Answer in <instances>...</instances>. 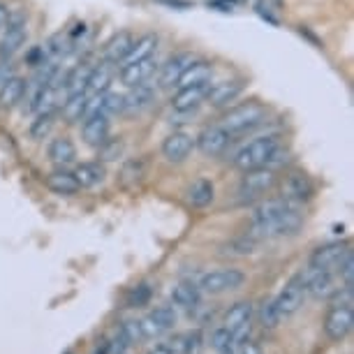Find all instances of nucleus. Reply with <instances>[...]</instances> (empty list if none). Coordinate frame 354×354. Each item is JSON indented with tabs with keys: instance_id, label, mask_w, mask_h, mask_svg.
I'll return each instance as SVG.
<instances>
[{
	"instance_id": "1",
	"label": "nucleus",
	"mask_w": 354,
	"mask_h": 354,
	"mask_svg": "<svg viewBox=\"0 0 354 354\" xmlns=\"http://www.w3.org/2000/svg\"><path fill=\"white\" fill-rule=\"evenodd\" d=\"M303 223L301 206L288 197L264 201L253 213L255 236H288L296 234Z\"/></svg>"
},
{
	"instance_id": "2",
	"label": "nucleus",
	"mask_w": 354,
	"mask_h": 354,
	"mask_svg": "<svg viewBox=\"0 0 354 354\" xmlns=\"http://www.w3.org/2000/svg\"><path fill=\"white\" fill-rule=\"evenodd\" d=\"M266 107L260 100H246L239 105L225 107V114L220 116V127H225L231 137L234 134H246L253 132L255 127H260L266 121Z\"/></svg>"
},
{
	"instance_id": "3",
	"label": "nucleus",
	"mask_w": 354,
	"mask_h": 354,
	"mask_svg": "<svg viewBox=\"0 0 354 354\" xmlns=\"http://www.w3.org/2000/svg\"><path fill=\"white\" fill-rule=\"evenodd\" d=\"M280 146V137L273 132L268 134H260V137L250 139L248 144H243L239 151L231 157V164L241 172H248V169H255V167H262L266 164L268 155L273 153V149Z\"/></svg>"
},
{
	"instance_id": "4",
	"label": "nucleus",
	"mask_w": 354,
	"mask_h": 354,
	"mask_svg": "<svg viewBox=\"0 0 354 354\" xmlns=\"http://www.w3.org/2000/svg\"><path fill=\"white\" fill-rule=\"evenodd\" d=\"M26 14L23 12H14L8 16L5 23V35L0 38V60H10L16 51H21L28 38V26H26Z\"/></svg>"
},
{
	"instance_id": "5",
	"label": "nucleus",
	"mask_w": 354,
	"mask_h": 354,
	"mask_svg": "<svg viewBox=\"0 0 354 354\" xmlns=\"http://www.w3.org/2000/svg\"><path fill=\"white\" fill-rule=\"evenodd\" d=\"M246 283V273L239 268H218V271L204 273L199 280V292H209V294H223V292L239 290Z\"/></svg>"
},
{
	"instance_id": "6",
	"label": "nucleus",
	"mask_w": 354,
	"mask_h": 354,
	"mask_svg": "<svg viewBox=\"0 0 354 354\" xmlns=\"http://www.w3.org/2000/svg\"><path fill=\"white\" fill-rule=\"evenodd\" d=\"M276 181H278L276 169L266 167V164L248 169V172H243V176H241L239 194L241 197H260V194L271 190V188L276 186Z\"/></svg>"
},
{
	"instance_id": "7",
	"label": "nucleus",
	"mask_w": 354,
	"mask_h": 354,
	"mask_svg": "<svg viewBox=\"0 0 354 354\" xmlns=\"http://www.w3.org/2000/svg\"><path fill=\"white\" fill-rule=\"evenodd\" d=\"M211 81L190 84V86H179L172 95V109L179 114H190L194 112L201 102H206V93H209Z\"/></svg>"
},
{
	"instance_id": "8",
	"label": "nucleus",
	"mask_w": 354,
	"mask_h": 354,
	"mask_svg": "<svg viewBox=\"0 0 354 354\" xmlns=\"http://www.w3.org/2000/svg\"><path fill=\"white\" fill-rule=\"evenodd\" d=\"M231 142V134L225 130L220 125H211V127H204L197 137H194V146L201 151L204 155L209 157H216V155H223L227 151V146Z\"/></svg>"
},
{
	"instance_id": "9",
	"label": "nucleus",
	"mask_w": 354,
	"mask_h": 354,
	"mask_svg": "<svg viewBox=\"0 0 354 354\" xmlns=\"http://www.w3.org/2000/svg\"><path fill=\"white\" fill-rule=\"evenodd\" d=\"M246 90V81L243 79H227V81L213 84L209 86V93H206V102L216 109H225L229 105H234L241 97V93Z\"/></svg>"
},
{
	"instance_id": "10",
	"label": "nucleus",
	"mask_w": 354,
	"mask_h": 354,
	"mask_svg": "<svg viewBox=\"0 0 354 354\" xmlns=\"http://www.w3.org/2000/svg\"><path fill=\"white\" fill-rule=\"evenodd\" d=\"M354 325V310L352 306H331V310L325 317V333L331 340H343L352 331Z\"/></svg>"
},
{
	"instance_id": "11",
	"label": "nucleus",
	"mask_w": 354,
	"mask_h": 354,
	"mask_svg": "<svg viewBox=\"0 0 354 354\" xmlns=\"http://www.w3.org/2000/svg\"><path fill=\"white\" fill-rule=\"evenodd\" d=\"M303 296H306V288H303V280H301V276L292 278L290 283L285 285V290L278 294L276 301H273V303H276V310H278L280 320H285V317L294 315L296 310L301 308Z\"/></svg>"
},
{
	"instance_id": "12",
	"label": "nucleus",
	"mask_w": 354,
	"mask_h": 354,
	"mask_svg": "<svg viewBox=\"0 0 354 354\" xmlns=\"http://www.w3.org/2000/svg\"><path fill=\"white\" fill-rule=\"evenodd\" d=\"M192 60H194L192 51H179V53H174V56L160 67L157 86L164 88V90L176 88V86H179V79L183 77V72L188 70V65H190Z\"/></svg>"
},
{
	"instance_id": "13",
	"label": "nucleus",
	"mask_w": 354,
	"mask_h": 354,
	"mask_svg": "<svg viewBox=\"0 0 354 354\" xmlns=\"http://www.w3.org/2000/svg\"><path fill=\"white\" fill-rule=\"evenodd\" d=\"M303 288L310 296L315 299H329L336 292V283H333V273L329 268H315L310 266L306 273L301 276Z\"/></svg>"
},
{
	"instance_id": "14",
	"label": "nucleus",
	"mask_w": 354,
	"mask_h": 354,
	"mask_svg": "<svg viewBox=\"0 0 354 354\" xmlns=\"http://www.w3.org/2000/svg\"><path fill=\"white\" fill-rule=\"evenodd\" d=\"M194 149V139L188 132H172L162 142V155L167 162H183Z\"/></svg>"
},
{
	"instance_id": "15",
	"label": "nucleus",
	"mask_w": 354,
	"mask_h": 354,
	"mask_svg": "<svg viewBox=\"0 0 354 354\" xmlns=\"http://www.w3.org/2000/svg\"><path fill=\"white\" fill-rule=\"evenodd\" d=\"M132 45H134V38L130 30H118V33L112 35V40L107 42L105 49H102V58H105V63L109 65H121L127 53H130Z\"/></svg>"
},
{
	"instance_id": "16",
	"label": "nucleus",
	"mask_w": 354,
	"mask_h": 354,
	"mask_svg": "<svg viewBox=\"0 0 354 354\" xmlns=\"http://www.w3.org/2000/svg\"><path fill=\"white\" fill-rule=\"evenodd\" d=\"M109 132H112V121H109L107 114H95L84 118L81 134L88 146H100L109 137Z\"/></svg>"
},
{
	"instance_id": "17",
	"label": "nucleus",
	"mask_w": 354,
	"mask_h": 354,
	"mask_svg": "<svg viewBox=\"0 0 354 354\" xmlns=\"http://www.w3.org/2000/svg\"><path fill=\"white\" fill-rule=\"evenodd\" d=\"M155 65L157 63L153 58H146V60H139V63H130V65H121L118 77L127 88L139 86V84H149L151 75L155 72Z\"/></svg>"
},
{
	"instance_id": "18",
	"label": "nucleus",
	"mask_w": 354,
	"mask_h": 354,
	"mask_svg": "<svg viewBox=\"0 0 354 354\" xmlns=\"http://www.w3.org/2000/svg\"><path fill=\"white\" fill-rule=\"evenodd\" d=\"M26 84L28 81L23 77L12 75L8 81L0 86V109H3V112H10V109H14L23 100V95H26Z\"/></svg>"
},
{
	"instance_id": "19",
	"label": "nucleus",
	"mask_w": 354,
	"mask_h": 354,
	"mask_svg": "<svg viewBox=\"0 0 354 354\" xmlns=\"http://www.w3.org/2000/svg\"><path fill=\"white\" fill-rule=\"evenodd\" d=\"M47 157L53 164L65 167V164H72L77 160V146L70 137H53L47 146Z\"/></svg>"
},
{
	"instance_id": "20",
	"label": "nucleus",
	"mask_w": 354,
	"mask_h": 354,
	"mask_svg": "<svg viewBox=\"0 0 354 354\" xmlns=\"http://www.w3.org/2000/svg\"><path fill=\"white\" fill-rule=\"evenodd\" d=\"M345 253H347V248L343 243H327V246H320L313 255H310V266L329 268V271H331V268L345 257Z\"/></svg>"
},
{
	"instance_id": "21",
	"label": "nucleus",
	"mask_w": 354,
	"mask_h": 354,
	"mask_svg": "<svg viewBox=\"0 0 354 354\" xmlns=\"http://www.w3.org/2000/svg\"><path fill=\"white\" fill-rule=\"evenodd\" d=\"M157 42L160 40H157L155 33H144L142 38L134 40L130 53H127L121 65H130V63H139V60H146V58H153L157 51Z\"/></svg>"
},
{
	"instance_id": "22",
	"label": "nucleus",
	"mask_w": 354,
	"mask_h": 354,
	"mask_svg": "<svg viewBox=\"0 0 354 354\" xmlns=\"http://www.w3.org/2000/svg\"><path fill=\"white\" fill-rule=\"evenodd\" d=\"M155 90L149 86V84H139V86H132L130 93L123 95V112L134 114V112H144L146 107H151L153 102Z\"/></svg>"
},
{
	"instance_id": "23",
	"label": "nucleus",
	"mask_w": 354,
	"mask_h": 354,
	"mask_svg": "<svg viewBox=\"0 0 354 354\" xmlns=\"http://www.w3.org/2000/svg\"><path fill=\"white\" fill-rule=\"evenodd\" d=\"M114 81V65L102 63L90 67V75H88V84H86V93L95 95V93H107L109 86Z\"/></svg>"
},
{
	"instance_id": "24",
	"label": "nucleus",
	"mask_w": 354,
	"mask_h": 354,
	"mask_svg": "<svg viewBox=\"0 0 354 354\" xmlns=\"http://www.w3.org/2000/svg\"><path fill=\"white\" fill-rule=\"evenodd\" d=\"M186 199L194 209H204V206H209L216 199V188H213V183L209 179H197L188 188Z\"/></svg>"
},
{
	"instance_id": "25",
	"label": "nucleus",
	"mask_w": 354,
	"mask_h": 354,
	"mask_svg": "<svg viewBox=\"0 0 354 354\" xmlns=\"http://www.w3.org/2000/svg\"><path fill=\"white\" fill-rule=\"evenodd\" d=\"M47 186L51 192L56 194H63V197H67V194H77L81 188H79V183L75 179V174L67 172V169H56V172H51L47 176Z\"/></svg>"
},
{
	"instance_id": "26",
	"label": "nucleus",
	"mask_w": 354,
	"mask_h": 354,
	"mask_svg": "<svg viewBox=\"0 0 354 354\" xmlns=\"http://www.w3.org/2000/svg\"><path fill=\"white\" fill-rule=\"evenodd\" d=\"M75 179L79 183V188H95L105 181V167L100 162H79L75 167Z\"/></svg>"
},
{
	"instance_id": "27",
	"label": "nucleus",
	"mask_w": 354,
	"mask_h": 354,
	"mask_svg": "<svg viewBox=\"0 0 354 354\" xmlns=\"http://www.w3.org/2000/svg\"><path fill=\"white\" fill-rule=\"evenodd\" d=\"M285 197L301 204V201L313 197V183L306 174H292L285 183Z\"/></svg>"
},
{
	"instance_id": "28",
	"label": "nucleus",
	"mask_w": 354,
	"mask_h": 354,
	"mask_svg": "<svg viewBox=\"0 0 354 354\" xmlns=\"http://www.w3.org/2000/svg\"><path fill=\"white\" fill-rule=\"evenodd\" d=\"M213 77V63L209 60H201V58H194L188 70L183 72V77L179 79V86H190V84H201V81H211ZM176 86V88H179Z\"/></svg>"
},
{
	"instance_id": "29",
	"label": "nucleus",
	"mask_w": 354,
	"mask_h": 354,
	"mask_svg": "<svg viewBox=\"0 0 354 354\" xmlns=\"http://www.w3.org/2000/svg\"><path fill=\"white\" fill-rule=\"evenodd\" d=\"M199 288L194 283H188V280H183V283L174 285L172 290V301L176 303V306L181 308H197L199 306Z\"/></svg>"
},
{
	"instance_id": "30",
	"label": "nucleus",
	"mask_w": 354,
	"mask_h": 354,
	"mask_svg": "<svg viewBox=\"0 0 354 354\" xmlns=\"http://www.w3.org/2000/svg\"><path fill=\"white\" fill-rule=\"evenodd\" d=\"M88 75H90V65L86 63H79L72 67L70 72L65 75L63 79V88H65V93L70 95V93H84L86 90V84H88Z\"/></svg>"
},
{
	"instance_id": "31",
	"label": "nucleus",
	"mask_w": 354,
	"mask_h": 354,
	"mask_svg": "<svg viewBox=\"0 0 354 354\" xmlns=\"http://www.w3.org/2000/svg\"><path fill=\"white\" fill-rule=\"evenodd\" d=\"M86 97L88 93H70L60 102V112H63L67 123H79L84 118V107H86Z\"/></svg>"
},
{
	"instance_id": "32",
	"label": "nucleus",
	"mask_w": 354,
	"mask_h": 354,
	"mask_svg": "<svg viewBox=\"0 0 354 354\" xmlns=\"http://www.w3.org/2000/svg\"><path fill=\"white\" fill-rule=\"evenodd\" d=\"M253 303L250 301H239V303H234L229 310H227V315H225V329H236V327H241V325H248L250 322V317H253Z\"/></svg>"
},
{
	"instance_id": "33",
	"label": "nucleus",
	"mask_w": 354,
	"mask_h": 354,
	"mask_svg": "<svg viewBox=\"0 0 354 354\" xmlns=\"http://www.w3.org/2000/svg\"><path fill=\"white\" fill-rule=\"evenodd\" d=\"M53 121H56V114H49V112H38L35 114V121L30 123V137L35 139V142H42L45 137H49V132H51L53 127Z\"/></svg>"
},
{
	"instance_id": "34",
	"label": "nucleus",
	"mask_w": 354,
	"mask_h": 354,
	"mask_svg": "<svg viewBox=\"0 0 354 354\" xmlns=\"http://www.w3.org/2000/svg\"><path fill=\"white\" fill-rule=\"evenodd\" d=\"M169 347L174 350V354H197L199 347H201V333L188 331V333L179 336V338H176Z\"/></svg>"
},
{
	"instance_id": "35",
	"label": "nucleus",
	"mask_w": 354,
	"mask_h": 354,
	"mask_svg": "<svg viewBox=\"0 0 354 354\" xmlns=\"http://www.w3.org/2000/svg\"><path fill=\"white\" fill-rule=\"evenodd\" d=\"M151 296H153V288L149 283H139L127 292V306L130 308H144L151 303Z\"/></svg>"
},
{
	"instance_id": "36",
	"label": "nucleus",
	"mask_w": 354,
	"mask_h": 354,
	"mask_svg": "<svg viewBox=\"0 0 354 354\" xmlns=\"http://www.w3.org/2000/svg\"><path fill=\"white\" fill-rule=\"evenodd\" d=\"M121 153H123V142H121V137L118 139L107 137L105 142L97 146V155H100V160H105V162L118 160Z\"/></svg>"
},
{
	"instance_id": "37",
	"label": "nucleus",
	"mask_w": 354,
	"mask_h": 354,
	"mask_svg": "<svg viewBox=\"0 0 354 354\" xmlns=\"http://www.w3.org/2000/svg\"><path fill=\"white\" fill-rule=\"evenodd\" d=\"M121 176H123V181L127 183V186L139 183L146 176V160H142V157H137V160H127Z\"/></svg>"
},
{
	"instance_id": "38",
	"label": "nucleus",
	"mask_w": 354,
	"mask_h": 354,
	"mask_svg": "<svg viewBox=\"0 0 354 354\" xmlns=\"http://www.w3.org/2000/svg\"><path fill=\"white\" fill-rule=\"evenodd\" d=\"M149 315L153 317V320L164 329V331H167V329H172L176 325V320H179V317H176V310L172 306H160V308L151 310Z\"/></svg>"
},
{
	"instance_id": "39",
	"label": "nucleus",
	"mask_w": 354,
	"mask_h": 354,
	"mask_svg": "<svg viewBox=\"0 0 354 354\" xmlns=\"http://www.w3.org/2000/svg\"><path fill=\"white\" fill-rule=\"evenodd\" d=\"M234 345V340H231V333H229V329H216L211 336V347L213 350H218V352H225V350H229V347Z\"/></svg>"
},
{
	"instance_id": "40",
	"label": "nucleus",
	"mask_w": 354,
	"mask_h": 354,
	"mask_svg": "<svg viewBox=\"0 0 354 354\" xmlns=\"http://www.w3.org/2000/svg\"><path fill=\"white\" fill-rule=\"evenodd\" d=\"M260 317H262V325H264L266 329L278 327L280 315H278V310H276V303H273V301H264V303H262Z\"/></svg>"
},
{
	"instance_id": "41",
	"label": "nucleus",
	"mask_w": 354,
	"mask_h": 354,
	"mask_svg": "<svg viewBox=\"0 0 354 354\" xmlns=\"http://www.w3.org/2000/svg\"><path fill=\"white\" fill-rule=\"evenodd\" d=\"M338 276L340 280H343V285L345 288H352V278H354V264H352V253L347 250L345 253V257L338 262Z\"/></svg>"
},
{
	"instance_id": "42",
	"label": "nucleus",
	"mask_w": 354,
	"mask_h": 354,
	"mask_svg": "<svg viewBox=\"0 0 354 354\" xmlns=\"http://www.w3.org/2000/svg\"><path fill=\"white\" fill-rule=\"evenodd\" d=\"M255 239H248V236H243V239H236V241H231L227 250L225 253H231V255H250V253H255Z\"/></svg>"
},
{
	"instance_id": "43",
	"label": "nucleus",
	"mask_w": 354,
	"mask_h": 354,
	"mask_svg": "<svg viewBox=\"0 0 354 354\" xmlns=\"http://www.w3.org/2000/svg\"><path fill=\"white\" fill-rule=\"evenodd\" d=\"M139 329H142V336L144 338H157V336L164 333V329L157 325L151 315H146L144 320H139Z\"/></svg>"
},
{
	"instance_id": "44",
	"label": "nucleus",
	"mask_w": 354,
	"mask_h": 354,
	"mask_svg": "<svg viewBox=\"0 0 354 354\" xmlns=\"http://www.w3.org/2000/svg\"><path fill=\"white\" fill-rule=\"evenodd\" d=\"M121 336L127 340V343H137V340H142V329H139V322L137 320H130L125 322L123 327H121Z\"/></svg>"
},
{
	"instance_id": "45",
	"label": "nucleus",
	"mask_w": 354,
	"mask_h": 354,
	"mask_svg": "<svg viewBox=\"0 0 354 354\" xmlns=\"http://www.w3.org/2000/svg\"><path fill=\"white\" fill-rule=\"evenodd\" d=\"M239 354H262V347L253 340H241V347H239Z\"/></svg>"
},
{
	"instance_id": "46",
	"label": "nucleus",
	"mask_w": 354,
	"mask_h": 354,
	"mask_svg": "<svg viewBox=\"0 0 354 354\" xmlns=\"http://www.w3.org/2000/svg\"><path fill=\"white\" fill-rule=\"evenodd\" d=\"M12 77V65L10 60H0V86H3L5 81Z\"/></svg>"
},
{
	"instance_id": "47",
	"label": "nucleus",
	"mask_w": 354,
	"mask_h": 354,
	"mask_svg": "<svg viewBox=\"0 0 354 354\" xmlns=\"http://www.w3.org/2000/svg\"><path fill=\"white\" fill-rule=\"evenodd\" d=\"M8 16H10L8 5H3V3H0V28H5V23H8Z\"/></svg>"
},
{
	"instance_id": "48",
	"label": "nucleus",
	"mask_w": 354,
	"mask_h": 354,
	"mask_svg": "<svg viewBox=\"0 0 354 354\" xmlns=\"http://www.w3.org/2000/svg\"><path fill=\"white\" fill-rule=\"evenodd\" d=\"M149 354H174V350L169 345H155Z\"/></svg>"
},
{
	"instance_id": "49",
	"label": "nucleus",
	"mask_w": 354,
	"mask_h": 354,
	"mask_svg": "<svg viewBox=\"0 0 354 354\" xmlns=\"http://www.w3.org/2000/svg\"><path fill=\"white\" fill-rule=\"evenodd\" d=\"M95 354H109V345L105 343V345H102V347H97V350H95Z\"/></svg>"
},
{
	"instance_id": "50",
	"label": "nucleus",
	"mask_w": 354,
	"mask_h": 354,
	"mask_svg": "<svg viewBox=\"0 0 354 354\" xmlns=\"http://www.w3.org/2000/svg\"><path fill=\"white\" fill-rule=\"evenodd\" d=\"M220 354H236L234 350H231V347H229V350H225V352H220Z\"/></svg>"
}]
</instances>
